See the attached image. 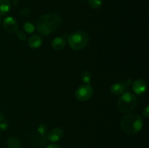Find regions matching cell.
<instances>
[{"label":"cell","mask_w":149,"mask_h":148,"mask_svg":"<svg viewBox=\"0 0 149 148\" xmlns=\"http://www.w3.org/2000/svg\"><path fill=\"white\" fill-rule=\"evenodd\" d=\"M62 20L57 13H48L41 16L37 20L36 29L40 34L48 36L60 28Z\"/></svg>","instance_id":"6da1fadb"},{"label":"cell","mask_w":149,"mask_h":148,"mask_svg":"<svg viewBox=\"0 0 149 148\" xmlns=\"http://www.w3.org/2000/svg\"><path fill=\"white\" fill-rule=\"evenodd\" d=\"M122 131L128 134H135L142 129L143 121L141 116L136 114H128L122 118L120 123Z\"/></svg>","instance_id":"7a4b0ae2"},{"label":"cell","mask_w":149,"mask_h":148,"mask_svg":"<svg viewBox=\"0 0 149 148\" xmlns=\"http://www.w3.org/2000/svg\"><path fill=\"white\" fill-rule=\"evenodd\" d=\"M90 41V36L84 30H77L68 36V42L70 47L74 50H81L87 46Z\"/></svg>","instance_id":"3957f363"},{"label":"cell","mask_w":149,"mask_h":148,"mask_svg":"<svg viewBox=\"0 0 149 148\" xmlns=\"http://www.w3.org/2000/svg\"><path fill=\"white\" fill-rule=\"evenodd\" d=\"M138 100L135 96L130 91L124 92L118 101V107L124 113H130L137 107Z\"/></svg>","instance_id":"277c9868"},{"label":"cell","mask_w":149,"mask_h":148,"mask_svg":"<svg viewBox=\"0 0 149 148\" xmlns=\"http://www.w3.org/2000/svg\"><path fill=\"white\" fill-rule=\"evenodd\" d=\"M93 89L90 84H82L77 89L75 92L76 98L80 102H85L90 100L93 95Z\"/></svg>","instance_id":"5b68a950"},{"label":"cell","mask_w":149,"mask_h":148,"mask_svg":"<svg viewBox=\"0 0 149 148\" xmlns=\"http://www.w3.org/2000/svg\"><path fill=\"white\" fill-rule=\"evenodd\" d=\"M3 28L9 33H15L17 29V23L12 17H7L3 20Z\"/></svg>","instance_id":"8992f818"},{"label":"cell","mask_w":149,"mask_h":148,"mask_svg":"<svg viewBox=\"0 0 149 148\" xmlns=\"http://www.w3.org/2000/svg\"><path fill=\"white\" fill-rule=\"evenodd\" d=\"M64 132L60 128L56 127L50 130L47 134V139L51 142H58L63 137Z\"/></svg>","instance_id":"52a82bcc"},{"label":"cell","mask_w":149,"mask_h":148,"mask_svg":"<svg viewBox=\"0 0 149 148\" xmlns=\"http://www.w3.org/2000/svg\"><path fill=\"white\" fill-rule=\"evenodd\" d=\"M132 89L136 94H142L146 91L147 84L143 79H138L132 84Z\"/></svg>","instance_id":"ba28073f"},{"label":"cell","mask_w":149,"mask_h":148,"mask_svg":"<svg viewBox=\"0 0 149 148\" xmlns=\"http://www.w3.org/2000/svg\"><path fill=\"white\" fill-rule=\"evenodd\" d=\"M126 89L127 86L125 83L119 82L112 84L110 88V90L112 94H116V95H119V94H123Z\"/></svg>","instance_id":"9c48e42d"},{"label":"cell","mask_w":149,"mask_h":148,"mask_svg":"<svg viewBox=\"0 0 149 148\" xmlns=\"http://www.w3.org/2000/svg\"><path fill=\"white\" fill-rule=\"evenodd\" d=\"M66 44V41L63 37H56L52 40L51 45L55 50L60 51L63 49Z\"/></svg>","instance_id":"30bf717a"},{"label":"cell","mask_w":149,"mask_h":148,"mask_svg":"<svg viewBox=\"0 0 149 148\" xmlns=\"http://www.w3.org/2000/svg\"><path fill=\"white\" fill-rule=\"evenodd\" d=\"M28 44L30 47L33 48V49H36V48L39 47L42 44V39L41 36L39 35H33V36H31L29 38V41H28Z\"/></svg>","instance_id":"8fae6325"},{"label":"cell","mask_w":149,"mask_h":148,"mask_svg":"<svg viewBox=\"0 0 149 148\" xmlns=\"http://www.w3.org/2000/svg\"><path fill=\"white\" fill-rule=\"evenodd\" d=\"M12 4L10 0H0V15H4L10 12Z\"/></svg>","instance_id":"7c38bea8"},{"label":"cell","mask_w":149,"mask_h":148,"mask_svg":"<svg viewBox=\"0 0 149 148\" xmlns=\"http://www.w3.org/2000/svg\"><path fill=\"white\" fill-rule=\"evenodd\" d=\"M7 145L10 148H19L20 146V142L16 138L10 137L7 139Z\"/></svg>","instance_id":"4fadbf2b"},{"label":"cell","mask_w":149,"mask_h":148,"mask_svg":"<svg viewBox=\"0 0 149 148\" xmlns=\"http://www.w3.org/2000/svg\"><path fill=\"white\" fill-rule=\"evenodd\" d=\"M89 5L93 9L100 8L103 4V0H88Z\"/></svg>","instance_id":"5bb4252c"},{"label":"cell","mask_w":149,"mask_h":148,"mask_svg":"<svg viewBox=\"0 0 149 148\" xmlns=\"http://www.w3.org/2000/svg\"><path fill=\"white\" fill-rule=\"evenodd\" d=\"M37 132L39 135H41L42 136H45L48 132L47 126L45 124H43V123L39 125V126L37 127Z\"/></svg>","instance_id":"9a60e30c"},{"label":"cell","mask_w":149,"mask_h":148,"mask_svg":"<svg viewBox=\"0 0 149 148\" xmlns=\"http://www.w3.org/2000/svg\"><path fill=\"white\" fill-rule=\"evenodd\" d=\"M81 78L84 83L89 84V83L90 82V81H91L92 78L91 73H90L89 71H84V72L81 73Z\"/></svg>","instance_id":"2e32d148"},{"label":"cell","mask_w":149,"mask_h":148,"mask_svg":"<svg viewBox=\"0 0 149 148\" xmlns=\"http://www.w3.org/2000/svg\"><path fill=\"white\" fill-rule=\"evenodd\" d=\"M24 29L27 33H31L34 31V26L31 23H26L24 25Z\"/></svg>","instance_id":"e0dca14e"},{"label":"cell","mask_w":149,"mask_h":148,"mask_svg":"<svg viewBox=\"0 0 149 148\" xmlns=\"http://www.w3.org/2000/svg\"><path fill=\"white\" fill-rule=\"evenodd\" d=\"M16 35H17V38H18L20 40H26V33H24L23 32L20 31V30H17V32H16Z\"/></svg>","instance_id":"ac0fdd59"},{"label":"cell","mask_w":149,"mask_h":148,"mask_svg":"<svg viewBox=\"0 0 149 148\" xmlns=\"http://www.w3.org/2000/svg\"><path fill=\"white\" fill-rule=\"evenodd\" d=\"M7 126H8V124H7V123L4 120L0 122V129L1 130H5L7 128Z\"/></svg>","instance_id":"d6986e66"},{"label":"cell","mask_w":149,"mask_h":148,"mask_svg":"<svg viewBox=\"0 0 149 148\" xmlns=\"http://www.w3.org/2000/svg\"><path fill=\"white\" fill-rule=\"evenodd\" d=\"M143 115L145 116L146 118L149 117V107L148 106H146V107L145 108V110H144L143 112Z\"/></svg>","instance_id":"ffe728a7"},{"label":"cell","mask_w":149,"mask_h":148,"mask_svg":"<svg viewBox=\"0 0 149 148\" xmlns=\"http://www.w3.org/2000/svg\"><path fill=\"white\" fill-rule=\"evenodd\" d=\"M46 148H61V147L56 144H51V145H48Z\"/></svg>","instance_id":"44dd1931"},{"label":"cell","mask_w":149,"mask_h":148,"mask_svg":"<svg viewBox=\"0 0 149 148\" xmlns=\"http://www.w3.org/2000/svg\"><path fill=\"white\" fill-rule=\"evenodd\" d=\"M4 120V114L3 113H0V122L2 121V120Z\"/></svg>","instance_id":"7402d4cb"},{"label":"cell","mask_w":149,"mask_h":148,"mask_svg":"<svg viewBox=\"0 0 149 148\" xmlns=\"http://www.w3.org/2000/svg\"><path fill=\"white\" fill-rule=\"evenodd\" d=\"M1 17H0V25H1Z\"/></svg>","instance_id":"603a6c76"}]
</instances>
